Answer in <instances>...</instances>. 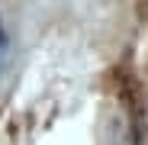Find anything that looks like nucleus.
I'll return each instance as SVG.
<instances>
[{
    "instance_id": "nucleus-1",
    "label": "nucleus",
    "mask_w": 148,
    "mask_h": 145,
    "mask_svg": "<svg viewBox=\"0 0 148 145\" xmlns=\"http://www.w3.org/2000/svg\"><path fill=\"white\" fill-rule=\"evenodd\" d=\"M3 61H7V45H3V39H0V71H3Z\"/></svg>"
}]
</instances>
